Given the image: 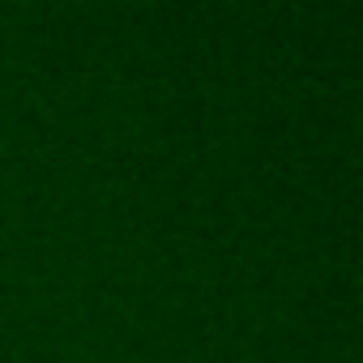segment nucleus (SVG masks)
Instances as JSON below:
<instances>
[]
</instances>
